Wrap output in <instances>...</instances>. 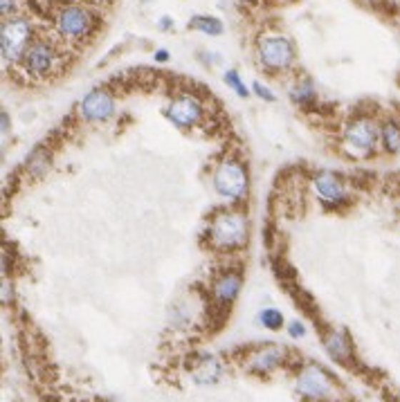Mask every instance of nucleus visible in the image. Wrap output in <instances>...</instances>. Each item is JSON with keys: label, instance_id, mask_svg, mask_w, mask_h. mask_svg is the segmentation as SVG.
<instances>
[{"label": "nucleus", "instance_id": "26", "mask_svg": "<svg viewBox=\"0 0 400 402\" xmlns=\"http://www.w3.org/2000/svg\"><path fill=\"white\" fill-rule=\"evenodd\" d=\"M171 25H174V21L169 19V16H162V19H160V23H158V27H160V29H169Z\"/></svg>", "mask_w": 400, "mask_h": 402}, {"label": "nucleus", "instance_id": "3", "mask_svg": "<svg viewBox=\"0 0 400 402\" xmlns=\"http://www.w3.org/2000/svg\"><path fill=\"white\" fill-rule=\"evenodd\" d=\"M64 52L56 48V43L48 36H34V41L27 45V50L21 56V68L32 79H50L59 72Z\"/></svg>", "mask_w": 400, "mask_h": 402}, {"label": "nucleus", "instance_id": "2", "mask_svg": "<svg viewBox=\"0 0 400 402\" xmlns=\"http://www.w3.org/2000/svg\"><path fill=\"white\" fill-rule=\"evenodd\" d=\"M211 187L227 205H241L250 194L248 164L236 156H225L211 171Z\"/></svg>", "mask_w": 400, "mask_h": 402}, {"label": "nucleus", "instance_id": "17", "mask_svg": "<svg viewBox=\"0 0 400 402\" xmlns=\"http://www.w3.org/2000/svg\"><path fill=\"white\" fill-rule=\"evenodd\" d=\"M288 97H290V101L295 104V106L309 108V106H313V101L317 99L315 84H313L311 79H297L295 84L290 86Z\"/></svg>", "mask_w": 400, "mask_h": 402}, {"label": "nucleus", "instance_id": "15", "mask_svg": "<svg viewBox=\"0 0 400 402\" xmlns=\"http://www.w3.org/2000/svg\"><path fill=\"white\" fill-rule=\"evenodd\" d=\"M321 344H324V351L331 355L335 362H340V364H349V362H351L353 348H351L349 337H346L342 331L331 328V331L324 335V339H321Z\"/></svg>", "mask_w": 400, "mask_h": 402}, {"label": "nucleus", "instance_id": "27", "mask_svg": "<svg viewBox=\"0 0 400 402\" xmlns=\"http://www.w3.org/2000/svg\"><path fill=\"white\" fill-rule=\"evenodd\" d=\"M9 131V115H7V111H3V133H7Z\"/></svg>", "mask_w": 400, "mask_h": 402}, {"label": "nucleus", "instance_id": "9", "mask_svg": "<svg viewBox=\"0 0 400 402\" xmlns=\"http://www.w3.org/2000/svg\"><path fill=\"white\" fill-rule=\"evenodd\" d=\"M164 117L180 131L196 129L205 117V104L194 92H180L164 108Z\"/></svg>", "mask_w": 400, "mask_h": 402}, {"label": "nucleus", "instance_id": "5", "mask_svg": "<svg viewBox=\"0 0 400 402\" xmlns=\"http://www.w3.org/2000/svg\"><path fill=\"white\" fill-rule=\"evenodd\" d=\"M54 29L59 36H64L68 41H84L92 32H95L97 19L86 5L79 3H64L59 5L54 11Z\"/></svg>", "mask_w": 400, "mask_h": 402}, {"label": "nucleus", "instance_id": "16", "mask_svg": "<svg viewBox=\"0 0 400 402\" xmlns=\"http://www.w3.org/2000/svg\"><path fill=\"white\" fill-rule=\"evenodd\" d=\"M380 146L389 156H400V121L396 117L380 121Z\"/></svg>", "mask_w": 400, "mask_h": 402}, {"label": "nucleus", "instance_id": "8", "mask_svg": "<svg viewBox=\"0 0 400 402\" xmlns=\"http://www.w3.org/2000/svg\"><path fill=\"white\" fill-rule=\"evenodd\" d=\"M297 393L311 402H335L337 386L319 364H306L297 376Z\"/></svg>", "mask_w": 400, "mask_h": 402}, {"label": "nucleus", "instance_id": "25", "mask_svg": "<svg viewBox=\"0 0 400 402\" xmlns=\"http://www.w3.org/2000/svg\"><path fill=\"white\" fill-rule=\"evenodd\" d=\"M153 59H156L158 64H164V61H169V52H166L164 48H160V50L153 52Z\"/></svg>", "mask_w": 400, "mask_h": 402}, {"label": "nucleus", "instance_id": "14", "mask_svg": "<svg viewBox=\"0 0 400 402\" xmlns=\"http://www.w3.org/2000/svg\"><path fill=\"white\" fill-rule=\"evenodd\" d=\"M223 378V364L219 358H214L209 353H200L198 360L191 368V382L207 386V384H216Z\"/></svg>", "mask_w": 400, "mask_h": 402}, {"label": "nucleus", "instance_id": "18", "mask_svg": "<svg viewBox=\"0 0 400 402\" xmlns=\"http://www.w3.org/2000/svg\"><path fill=\"white\" fill-rule=\"evenodd\" d=\"M189 29H194V32H200L205 36H221L223 34V23L216 19V16H209V14H196V16H191V21L187 23Z\"/></svg>", "mask_w": 400, "mask_h": 402}, {"label": "nucleus", "instance_id": "28", "mask_svg": "<svg viewBox=\"0 0 400 402\" xmlns=\"http://www.w3.org/2000/svg\"><path fill=\"white\" fill-rule=\"evenodd\" d=\"M274 3H295V0H274Z\"/></svg>", "mask_w": 400, "mask_h": 402}, {"label": "nucleus", "instance_id": "23", "mask_svg": "<svg viewBox=\"0 0 400 402\" xmlns=\"http://www.w3.org/2000/svg\"><path fill=\"white\" fill-rule=\"evenodd\" d=\"M286 331H288V335H290L292 339H299V337L306 335V326H304V323H301L299 319L288 321V323H286Z\"/></svg>", "mask_w": 400, "mask_h": 402}, {"label": "nucleus", "instance_id": "24", "mask_svg": "<svg viewBox=\"0 0 400 402\" xmlns=\"http://www.w3.org/2000/svg\"><path fill=\"white\" fill-rule=\"evenodd\" d=\"M19 5H21V0H3V3H0V9H3V19L5 16H14V14H16V9H19Z\"/></svg>", "mask_w": 400, "mask_h": 402}, {"label": "nucleus", "instance_id": "20", "mask_svg": "<svg viewBox=\"0 0 400 402\" xmlns=\"http://www.w3.org/2000/svg\"><path fill=\"white\" fill-rule=\"evenodd\" d=\"M223 81H225V86L229 90H234L236 97H241V99H248L252 95V90L245 86V81L241 79V74L236 70H225L223 72Z\"/></svg>", "mask_w": 400, "mask_h": 402}, {"label": "nucleus", "instance_id": "6", "mask_svg": "<svg viewBox=\"0 0 400 402\" xmlns=\"http://www.w3.org/2000/svg\"><path fill=\"white\" fill-rule=\"evenodd\" d=\"M34 41V25L27 16H5L3 19V29H0V50H3V61L5 66L19 64L27 45Z\"/></svg>", "mask_w": 400, "mask_h": 402}, {"label": "nucleus", "instance_id": "13", "mask_svg": "<svg viewBox=\"0 0 400 402\" xmlns=\"http://www.w3.org/2000/svg\"><path fill=\"white\" fill-rule=\"evenodd\" d=\"M286 360V348L276 344H266L252 351L245 360V368L256 376H268L274 368H279Z\"/></svg>", "mask_w": 400, "mask_h": 402}, {"label": "nucleus", "instance_id": "21", "mask_svg": "<svg viewBox=\"0 0 400 402\" xmlns=\"http://www.w3.org/2000/svg\"><path fill=\"white\" fill-rule=\"evenodd\" d=\"M27 166H29V171H32V176H43L45 171H48V166H50L48 151H45V149H36L32 156L27 158Z\"/></svg>", "mask_w": 400, "mask_h": 402}, {"label": "nucleus", "instance_id": "12", "mask_svg": "<svg viewBox=\"0 0 400 402\" xmlns=\"http://www.w3.org/2000/svg\"><path fill=\"white\" fill-rule=\"evenodd\" d=\"M241 288H243V274L236 268H227L219 272L216 279L211 281V299L219 308H229L241 295Z\"/></svg>", "mask_w": 400, "mask_h": 402}, {"label": "nucleus", "instance_id": "1", "mask_svg": "<svg viewBox=\"0 0 400 402\" xmlns=\"http://www.w3.org/2000/svg\"><path fill=\"white\" fill-rule=\"evenodd\" d=\"M203 236L211 252L232 254V252L245 250V245L250 241L248 213L234 207L219 209L216 213H211V218L207 221Z\"/></svg>", "mask_w": 400, "mask_h": 402}, {"label": "nucleus", "instance_id": "4", "mask_svg": "<svg viewBox=\"0 0 400 402\" xmlns=\"http://www.w3.org/2000/svg\"><path fill=\"white\" fill-rule=\"evenodd\" d=\"M380 144V121L369 115H356L344 124L342 146L353 158H366Z\"/></svg>", "mask_w": 400, "mask_h": 402}, {"label": "nucleus", "instance_id": "22", "mask_svg": "<svg viewBox=\"0 0 400 402\" xmlns=\"http://www.w3.org/2000/svg\"><path fill=\"white\" fill-rule=\"evenodd\" d=\"M252 92H254V95H256L259 99H264V101H268V104H274V101H276V95H274V92H272L268 86L261 84V81H254V84H252Z\"/></svg>", "mask_w": 400, "mask_h": 402}, {"label": "nucleus", "instance_id": "10", "mask_svg": "<svg viewBox=\"0 0 400 402\" xmlns=\"http://www.w3.org/2000/svg\"><path fill=\"white\" fill-rule=\"evenodd\" d=\"M311 184H313V191L317 194V198L329 207H342V205L351 203L346 180L340 174L326 171L324 169V171H317L311 178Z\"/></svg>", "mask_w": 400, "mask_h": 402}, {"label": "nucleus", "instance_id": "11", "mask_svg": "<svg viewBox=\"0 0 400 402\" xmlns=\"http://www.w3.org/2000/svg\"><path fill=\"white\" fill-rule=\"evenodd\" d=\"M117 111L115 97L106 88H92L79 101V115L88 124H101L109 121Z\"/></svg>", "mask_w": 400, "mask_h": 402}, {"label": "nucleus", "instance_id": "19", "mask_svg": "<svg viewBox=\"0 0 400 402\" xmlns=\"http://www.w3.org/2000/svg\"><path fill=\"white\" fill-rule=\"evenodd\" d=\"M259 323L268 331H281V326H286L281 311H276V308H272V306L264 308V311L259 313Z\"/></svg>", "mask_w": 400, "mask_h": 402}, {"label": "nucleus", "instance_id": "7", "mask_svg": "<svg viewBox=\"0 0 400 402\" xmlns=\"http://www.w3.org/2000/svg\"><path fill=\"white\" fill-rule=\"evenodd\" d=\"M256 59L264 70L270 74L286 72L295 64V45L284 34H261L256 39Z\"/></svg>", "mask_w": 400, "mask_h": 402}]
</instances>
